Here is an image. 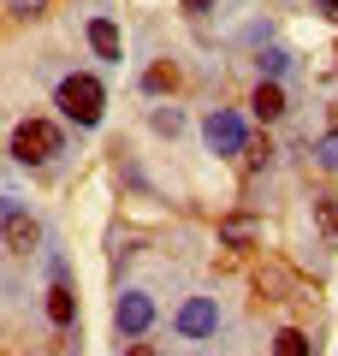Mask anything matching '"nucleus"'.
<instances>
[{
	"label": "nucleus",
	"instance_id": "nucleus-6",
	"mask_svg": "<svg viewBox=\"0 0 338 356\" xmlns=\"http://www.w3.org/2000/svg\"><path fill=\"white\" fill-rule=\"evenodd\" d=\"M113 321H119V332H125V339H143V332H149V321H154L149 291H125V297H119V309H113Z\"/></svg>",
	"mask_w": 338,
	"mask_h": 356
},
{
	"label": "nucleus",
	"instance_id": "nucleus-11",
	"mask_svg": "<svg viewBox=\"0 0 338 356\" xmlns=\"http://www.w3.org/2000/svg\"><path fill=\"white\" fill-rule=\"evenodd\" d=\"M273 356H314V344H309L303 327H279L273 332Z\"/></svg>",
	"mask_w": 338,
	"mask_h": 356
},
{
	"label": "nucleus",
	"instance_id": "nucleus-4",
	"mask_svg": "<svg viewBox=\"0 0 338 356\" xmlns=\"http://www.w3.org/2000/svg\"><path fill=\"white\" fill-rule=\"evenodd\" d=\"M202 137H208V149H214V154H238L243 143H250V137H243V119L232 113V107H214L208 125H202Z\"/></svg>",
	"mask_w": 338,
	"mask_h": 356
},
{
	"label": "nucleus",
	"instance_id": "nucleus-9",
	"mask_svg": "<svg viewBox=\"0 0 338 356\" xmlns=\"http://www.w3.org/2000/svg\"><path fill=\"white\" fill-rule=\"evenodd\" d=\"M89 48H95L101 60H125V42H119V24H113V18H95V24H89Z\"/></svg>",
	"mask_w": 338,
	"mask_h": 356
},
{
	"label": "nucleus",
	"instance_id": "nucleus-1",
	"mask_svg": "<svg viewBox=\"0 0 338 356\" xmlns=\"http://www.w3.org/2000/svg\"><path fill=\"white\" fill-rule=\"evenodd\" d=\"M54 102H60V113L65 119H77V125H101V107H107V89H101V77H89V72H72L60 83V95H54Z\"/></svg>",
	"mask_w": 338,
	"mask_h": 356
},
{
	"label": "nucleus",
	"instance_id": "nucleus-7",
	"mask_svg": "<svg viewBox=\"0 0 338 356\" xmlns=\"http://www.w3.org/2000/svg\"><path fill=\"white\" fill-rule=\"evenodd\" d=\"M48 321L54 327H72L77 321V303H72V285H65V267L54 261V285H48Z\"/></svg>",
	"mask_w": 338,
	"mask_h": 356
},
{
	"label": "nucleus",
	"instance_id": "nucleus-18",
	"mask_svg": "<svg viewBox=\"0 0 338 356\" xmlns=\"http://www.w3.org/2000/svg\"><path fill=\"white\" fill-rule=\"evenodd\" d=\"M18 18H36V13H48V0H6Z\"/></svg>",
	"mask_w": 338,
	"mask_h": 356
},
{
	"label": "nucleus",
	"instance_id": "nucleus-2",
	"mask_svg": "<svg viewBox=\"0 0 338 356\" xmlns=\"http://www.w3.org/2000/svg\"><path fill=\"white\" fill-rule=\"evenodd\" d=\"M13 154L24 166H48L54 154H60V125H48V119H24V125L13 131Z\"/></svg>",
	"mask_w": 338,
	"mask_h": 356
},
{
	"label": "nucleus",
	"instance_id": "nucleus-22",
	"mask_svg": "<svg viewBox=\"0 0 338 356\" xmlns=\"http://www.w3.org/2000/svg\"><path fill=\"white\" fill-rule=\"evenodd\" d=\"M332 131H338V102H332Z\"/></svg>",
	"mask_w": 338,
	"mask_h": 356
},
{
	"label": "nucleus",
	"instance_id": "nucleus-10",
	"mask_svg": "<svg viewBox=\"0 0 338 356\" xmlns=\"http://www.w3.org/2000/svg\"><path fill=\"white\" fill-rule=\"evenodd\" d=\"M220 243L250 250V243H255V220H250V214H225V220H220Z\"/></svg>",
	"mask_w": 338,
	"mask_h": 356
},
{
	"label": "nucleus",
	"instance_id": "nucleus-17",
	"mask_svg": "<svg viewBox=\"0 0 338 356\" xmlns=\"http://www.w3.org/2000/svg\"><path fill=\"white\" fill-rule=\"evenodd\" d=\"M285 65H291V60H285V54H279V48H267V54H261V72H267V77H279V72H285Z\"/></svg>",
	"mask_w": 338,
	"mask_h": 356
},
{
	"label": "nucleus",
	"instance_id": "nucleus-14",
	"mask_svg": "<svg viewBox=\"0 0 338 356\" xmlns=\"http://www.w3.org/2000/svg\"><path fill=\"white\" fill-rule=\"evenodd\" d=\"M238 154H243V172H267V161H273V143H267V137H250Z\"/></svg>",
	"mask_w": 338,
	"mask_h": 356
},
{
	"label": "nucleus",
	"instance_id": "nucleus-15",
	"mask_svg": "<svg viewBox=\"0 0 338 356\" xmlns=\"http://www.w3.org/2000/svg\"><path fill=\"white\" fill-rule=\"evenodd\" d=\"M154 131H166V137H178V131H184V113H178V107H161V113H154Z\"/></svg>",
	"mask_w": 338,
	"mask_h": 356
},
{
	"label": "nucleus",
	"instance_id": "nucleus-12",
	"mask_svg": "<svg viewBox=\"0 0 338 356\" xmlns=\"http://www.w3.org/2000/svg\"><path fill=\"white\" fill-rule=\"evenodd\" d=\"M143 89H149V95H166V89H178V65H172V60H154L149 72H143Z\"/></svg>",
	"mask_w": 338,
	"mask_h": 356
},
{
	"label": "nucleus",
	"instance_id": "nucleus-20",
	"mask_svg": "<svg viewBox=\"0 0 338 356\" xmlns=\"http://www.w3.org/2000/svg\"><path fill=\"white\" fill-rule=\"evenodd\" d=\"M184 6H190V13H208V6H214V0H184Z\"/></svg>",
	"mask_w": 338,
	"mask_h": 356
},
{
	"label": "nucleus",
	"instance_id": "nucleus-5",
	"mask_svg": "<svg viewBox=\"0 0 338 356\" xmlns=\"http://www.w3.org/2000/svg\"><path fill=\"white\" fill-rule=\"evenodd\" d=\"M178 332H184L190 344L214 339V332H220V309H214V297H190V303L178 309Z\"/></svg>",
	"mask_w": 338,
	"mask_h": 356
},
{
	"label": "nucleus",
	"instance_id": "nucleus-19",
	"mask_svg": "<svg viewBox=\"0 0 338 356\" xmlns=\"http://www.w3.org/2000/svg\"><path fill=\"white\" fill-rule=\"evenodd\" d=\"M125 356H161V350H154V344H131Z\"/></svg>",
	"mask_w": 338,
	"mask_h": 356
},
{
	"label": "nucleus",
	"instance_id": "nucleus-21",
	"mask_svg": "<svg viewBox=\"0 0 338 356\" xmlns=\"http://www.w3.org/2000/svg\"><path fill=\"white\" fill-rule=\"evenodd\" d=\"M321 13H326V18H338V0H321Z\"/></svg>",
	"mask_w": 338,
	"mask_h": 356
},
{
	"label": "nucleus",
	"instance_id": "nucleus-8",
	"mask_svg": "<svg viewBox=\"0 0 338 356\" xmlns=\"http://www.w3.org/2000/svg\"><path fill=\"white\" fill-rule=\"evenodd\" d=\"M250 107L267 119V125H273V119H285V83H279V77H261V89L250 95Z\"/></svg>",
	"mask_w": 338,
	"mask_h": 356
},
{
	"label": "nucleus",
	"instance_id": "nucleus-13",
	"mask_svg": "<svg viewBox=\"0 0 338 356\" xmlns=\"http://www.w3.org/2000/svg\"><path fill=\"white\" fill-rule=\"evenodd\" d=\"M314 220H321L326 243H338V196L332 191H314Z\"/></svg>",
	"mask_w": 338,
	"mask_h": 356
},
{
	"label": "nucleus",
	"instance_id": "nucleus-16",
	"mask_svg": "<svg viewBox=\"0 0 338 356\" xmlns=\"http://www.w3.org/2000/svg\"><path fill=\"white\" fill-rule=\"evenodd\" d=\"M314 161H321L326 172H338V131H332L326 143H314Z\"/></svg>",
	"mask_w": 338,
	"mask_h": 356
},
{
	"label": "nucleus",
	"instance_id": "nucleus-3",
	"mask_svg": "<svg viewBox=\"0 0 338 356\" xmlns=\"http://www.w3.org/2000/svg\"><path fill=\"white\" fill-rule=\"evenodd\" d=\"M0 238H6V250L13 255H30V250H42V226L24 214V208L13 202V196H0Z\"/></svg>",
	"mask_w": 338,
	"mask_h": 356
}]
</instances>
